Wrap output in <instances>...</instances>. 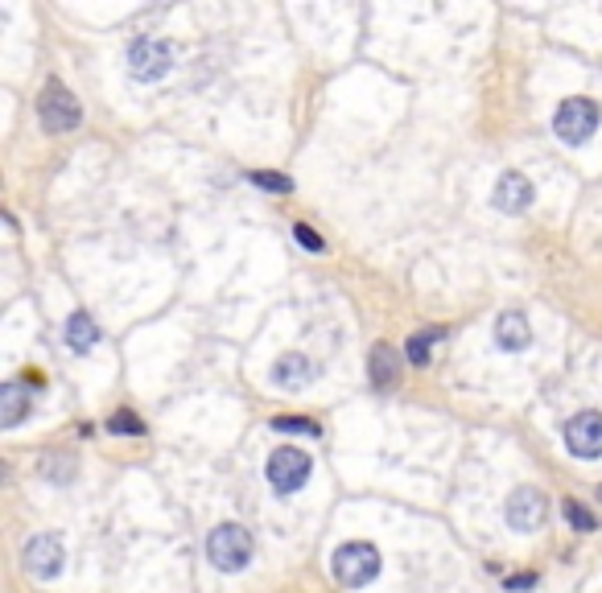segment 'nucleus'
<instances>
[{
	"instance_id": "obj_1",
	"label": "nucleus",
	"mask_w": 602,
	"mask_h": 593,
	"mask_svg": "<svg viewBox=\"0 0 602 593\" xmlns=\"http://www.w3.org/2000/svg\"><path fill=\"white\" fill-rule=\"evenodd\" d=\"M598 120H602L598 103L586 99V95H574V99H565L561 108L553 112V132H557V141H565V145H586L590 136L598 132Z\"/></svg>"
},
{
	"instance_id": "obj_2",
	"label": "nucleus",
	"mask_w": 602,
	"mask_h": 593,
	"mask_svg": "<svg viewBox=\"0 0 602 593\" xmlns=\"http://www.w3.org/2000/svg\"><path fill=\"white\" fill-rule=\"evenodd\" d=\"M330 565H334V577H339L347 589H363V585H372L376 573H380V552L372 544H363V540H351L343 548H334Z\"/></svg>"
},
{
	"instance_id": "obj_3",
	"label": "nucleus",
	"mask_w": 602,
	"mask_h": 593,
	"mask_svg": "<svg viewBox=\"0 0 602 593\" xmlns=\"http://www.w3.org/2000/svg\"><path fill=\"white\" fill-rule=\"evenodd\" d=\"M207 556L219 573H240L252 561V536L240 523H219L207 540Z\"/></svg>"
},
{
	"instance_id": "obj_4",
	"label": "nucleus",
	"mask_w": 602,
	"mask_h": 593,
	"mask_svg": "<svg viewBox=\"0 0 602 593\" xmlns=\"http://www.w3.org/2000/svg\"><path fill=\"white\" fill-rule=\"evenodd\" d=\"M174 71V46L161 38H137L128 46V75L137 83H157Z\"/></svg>"
},
{
	"instance_id": "obj_5",
	"label": "nucleus",
	"mask_w": 602,
	"mask_h": 593,
	"mask_svg": "<svg viewBox=\"0 0 602 593\" xmlns=\"http://www.w3.org/2000/svg\"><path fill=\"white\" fill-rule=\"evenodd\" d=\"M38 116H42L46 132H71V128H79V120H83L79 99L66 91V87H58V83H50V87L42 91V99H38Z\"/></svg>"
},
{
	"instance_id": "obj_6",
	"label": "nucleus",
	"mask_w": 602,
	"mask_h": 593,
	"mask_svg": "<svg viewBox=\"0 0 602 593\" xmlns=\"http://www.w3.org/2000/svg\"><path fill=\"white\" fill-rule=\"evenodd\" d=\"M565 449L574 458H602V412L586 408L565 421Z\"/></svg>"
},
{
	"instance_id": "obj_7",
	"label": "nucleus",
	"mask_w": 602,
	"mask_h": 593,
	"mask_svg": "<svg viewBox=\"0 0 602 593\" xmlns=\"http://www.w3.org/2000/svg\"><path fill=\"white\" fill-rule=\"evenodd\" d=\"M310 478V458L301 449H277L269 458V486L277 495H293Z\"/></svg>"
},
{
	"instance_id": "obj_8",
	"label": "nucleus",
	"mask_w": 602,
	"mask_h": 593,
	"mask_svg": "<svg viewBox=\"0 0 602 593\" xmlns=\"http://www.w3.org/2000/svg\"><path fill=\"white\" fill-rule=\"evenodd\" d=\"M545 515H549V503H545V495L537 491V486H520V491H512V499H508V523L516 532H537L541 523H545Z\"/></svg>"
},
{
	"instance_id": "obj_9",
	"label": "nucleus",
	"mask_w": 602,
	"mask_h": 593,
	"mask_svg": "<svg viewBox=\"0 0 602 593\" xmlns=\"http://www.w3.org/2000/svg\"><path fill=\"white\" fill-rule=\"evenodd\" d=\"M62 561H66V552H62L58 536H33V540L25 544V569H29L33 577H42V581L58 577Z\"/></svg>"
},
{
	"instance_id": "obj_10",
	"label": "nucleus",
	"mask_w": 602,
	"mask_h": 593,
	"mask_svg": "<svg viewBox=\"0 0 602 593\" xmlns=\"http://www.w3.org/2000/svg\"><path fill=\"white\" fill-rule=\"evenodd\" d=\"M532 198H537V190H532V182L524 178V173H504V178L495 182V206L504 215H524Z\"/></svg>"
},
{
	"instance_id": "obj_11",
	"label": "nucleus",
	"mask_w": 602,
	"mask_h": 593,
	"mask_svg": "<svg viewBox=\"0 0 602 593\" xmlns=\"http://www.w3.org/2000/svg\"><path fill=\"white\" fill-rule=\"evenodd\" d=\"M532 342V326L524 313L508 309V313H499L495 318V346L499 351H524V346Z\"/></svg>"
},
{
	"instance_id": "obj_12",
	"label": "nucleus",
	"mask_w": 602,
	"mask_h": 593,
	"mask_svg": "<svg viewBox=\"0 0 602 593\" xmlns=\"http://www.w3.org/2000/svg\"><path fill=\"white\" fill-rule=\"evenodd\" d=\"M273 379H277V388L285 392H297V388H306V383L314 379V367L306 355H281L273 363Z\"/></svg>"
},
{
	"instance_id": "obj_13",
	"label": "nucleus",
	"mask_w": 602,
	"mask_h": 593,
	"mask_svg": "<svg viewBox=\"0 0 602 593\" xmlns=\"http://www.w3.org/2000/svg\"><path fill=\"white\" fill-rule=\"evenodd\" d=\"M25 412H29V396L21 392V383H5L0 388V425L17 429L25 421Z\"/></svg>"
},
{
	"instance_id": "obj_14",
	"label": "nucleus",
	"mask_w": 602,
	"mask_h": 593,
	"mask_svg": "<svg viewBox=\"0 0 602 593\" xmlns=\"http://www.w3.org/2000/svg\"><path fill=\"white\" fill-rule=\"evenodd\" d=\"M99 342V326L87 318V313L79 309V313H71V318H66V346H71V351H91V346Z\"/></svg>"
},
{
	"instance_id": "obj_15",
	"label": "nucleus",
	"mask_w": 602,
	"mask_h": 593,
	"mask_svg": "<svg viewBox=\"0 0 602 593\" xmlns=\"http://www.w3.org/2000/svg\"><path fill=\"white\" fill-rule=\"evenodd\" d=\"M372 383H376V388H392V383H396V351L384 346V342L372 351Z\"/></svg>"
},
{
	"instance_id": "obj_16",
	"label": "nucleus",
	"mask_w": 602,
	"mask_h": 593,
	"mask_svg": "<svg viewBox=\"0 0 602 593\" xmlns=\"http://www.w3.org/2000/svg\"><path fill=\"white\" fill-rule=\"evenodd\" d=\"M438 338H442V330H438V326L425 330V334H413V338H409V346H405V351H409V363L425 367V363H429V346L438 342Z\"/></svg>"
},
{
	"instance_id": "obj_17",
	"label": "nucleus",
	"mask_w": 602,
	"mask_h": 593,
	"mask_svg": "<svg viewBox=\"0 0 602 593\" xmlns=\"http://www.w3.org/2000/svg\"><path fill=\"white\" fill-rule=\"evenodd\" d=\"M108 429H112L116 437H141V433H145L141 416H132V412H116L112 421H108Z\"/></svg>"
},
{
	"instance_id": "obj_18",
	"label": "nucleus",
	"mask_w": 602,
	"mask_h": 593,
	"mask_svg": "<svg viewBox=\"0 0 602 593\" xmlns=\"http://www.w3.org/2000/svg\"><path fill=\"white\" fill-rule=\"evenodd\" d=\"M273 429H277V433H306V437H314V433H318V425H314V421H306V416H277Z\"/></svg>"
},
{
	"instance_id": "obj_19",
	"label": "nucleus",
	"mask_w": 602,
	"mask_h": 593,
	"mask_svg": "<svg viewBox=\"0 0 602 593\" xmlns=\"http://www.w3.org/2000/svg\"><path fill=\"white\" fill-rule=\"evenodd\" d=\"M565 519H570L578 532H594V528H598V523H594V515H590L582 503H565Z\"/></svg>"
},
{
	"instance_id": "obj_20",
	"label": "nucleus",
	"mask_w": 602,
	"mask_h": 593,
	"mask_svg": "<svg viewBox=\"0 0 602 593\" xmlns=\"http://www.w3.org/2000/svg\"><path fill=\"white\" fill-rule=\"evenodd\" d=\"M252 182H256L260 190H273V194H289V190H293V182L281 178V173H252Z\"/></svg>"
},
{
	"instance_id": "obj_21",
	"label": "nucleus",
	"mask_w": 602,
	"mask_h": 593,
	"mask_svg": "<svg viewBox=\"0 0 602 593\" xmlns=\"http://www.w3.org/2000/svg\"><path fill=\"white\" fill-rule=\"evenodd\" d=\"M293 239L301 243V248L322 252V239H318V235H314V227H306V223H297V227H293Z\"/></svg>"
},
{
	"instance_id": "obj_22",
	"label": "nucleus",
	"mask_w": 602,
	"mask_h": 593,
	"mask_svg": "<svg viewBox=\"0 0 602 593\" xmlns=\"http://www.w3.org/2000/svg\"><path fill=\"white\" fill-rule=\"evenodd\" d=\"M532 585H537V577H532V573H520V577H512L508 581V589L516 593V589H532Z\"/></svg>"
},
{
	"instance_id": "obj_23",
	"label": "nucleus",
	"mask_w": 602,
	"mask_h": 593,
	"mask_svg": "<svg viewBox=\"0 0 602 593\" xmlns=\"http://www.w3.org/2000/svg\"><path fill=\"white\" fill-rule=\"evenodd\" d=\"M598 499H602V486H598Z\"/></svg>"
}]
</instances>
